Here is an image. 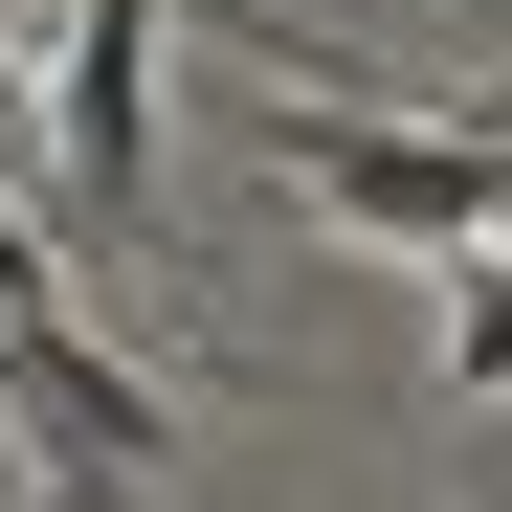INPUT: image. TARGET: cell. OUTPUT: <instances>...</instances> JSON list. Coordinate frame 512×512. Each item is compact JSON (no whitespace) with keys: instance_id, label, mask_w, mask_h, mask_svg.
Instances as JSON below:
<instances>
[{"instance_id":"1","label":"cell","mask_w":512,"mask_h":512,"mask_svg":"<svg viewBox=\"0 0 512 512\" xmlns=\"http://www.w3.org/2000/svg\"><path fill=\"white\" fill-rule=\"evenodd\" d=\"M245 156H268V179L312 201V223H357V245H423V268H490L512 245V134H423V112H357V90H312V112H245Z\"/></svg>"},{"instance_id":"2","label":"cell","mask_w":512,"mask_h":512,"mask_svg":"<svg viewBox=\"0 0 512 512\" xmlns=\"http://www.w3.org/2000/svg\"><path fill=\"white\" fill-rule=\"evenodd\" d=\"M0 401H23V446H45V490H67V512H90V490H134L156 446H179V401H156L90 312H67L45 223H23V179H0Z\"/></svg>"},{"instance_id":"3","label":"cell","mask_w":512,"mask_h":512,"mask_svg":"<svg viewBox=\"0 0 512 512\" xmlns=\"http://www.w3.org/2000/svg\"><path fill=\"white\" fill-rule=\"evenodd\" d=\"M156 23L179 0H23V90H45V223H90V245H134L156 223Z\"/></svg>"},{"instance_id":"4","label":"cell","mask_w":512,"mask_h":512,"mask_svg":"<svg viewBox=\"0 0 512 512\" xmlns=\"http://www.w3.org/2000/svg\"><path fill=\"white\" fill-rule=\"evenodd\" d=\"M446 401H512V245L446 268Z\"/></svg>"}]
</instances>
